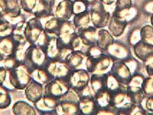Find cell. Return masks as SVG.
I'll list each match as a JSON object with an SVG mask.
<instances>
[{"label": "cell", "instance_id": "d6986e66", "mask_svg": "<svg viewBox=\"0 0 153 115\" xmlns=\"http://www.w3.org/2000/svg\"><path fill=\"white\" fill-rule=\"evenodd\" d=\"M124 85L126 84L120 82L111 73H108L106 80V89L111 94L121 89Z\"/></svg>", "mask_w": 153, "mask_h": 115}, {"label": "cell", "instance_id": "603a6c76", "mask_svg": "<svg viewBox=\"0 0 153 115\" xmlns=\"http://www.w3.org/2000/svg\"><path fill=\"white\" fill-rule=\"evenodd\" d=\"M146 77L142 74L137 73L133 75L131 78L128 83V86L130 87H140L142 88V85Z\"/></svg>", "mask_w": 153, "mask_h": 115}, {"label": "cell", "instance_id": "5bb4252c", "mask_svg": "<svg viewBox=\"0 0 153 115\" xmlns=\"http://www.w3.org/2000/svg\"><path fill=\"white\" fill-rule=\"evenodd\" d=\"M107 74H91L89 85L94 95L100 91L106 89V80Z\"/></svg>", "mask_w": 153, "mask_h": 115}, {"label": "cell", "instance_id": "cb8c5ba5", "mask_svg": "<svg viewBox=\"0 0 153 115\" xmlns=\"http://www.w3.org/2000/svg\"><path fill=\"white\" fill-rule=\"evenodd\" d=\"M142 89L146 96L153 95V76L146 77L142 85Z\"/></svg>", "mask_w": 153, "mask_h": 115}, {"label": "cell", "instance_id": "f546056e", "mask_svg": "<svg viewBox=\"0 0 153 115\" xmlns=\"http://www.w3.org/2000/svg\"><path fill=\"white\" fill-rule=\"evenodd\" d=\"M143 65L148 76H153V56L144 62Z\"/></svg>", "mask_w": 153, "mask_h": 115}, {"label": "cell", "instance_id": "6da1fadb", "mask_svg": "<svg viewBox=\"0 0 153 115\" xmlns=\"http://www.w3.org/2000/svg\"><path fill=\"white\" fill-rule=\"evenodd\" d=\"M114 60L105 53L96 56H88L85 69L90 74H105L110 73Z\"/></svg>", "mask_w": 153, "mask_h": 115}, {"label": "cell", "instance_id": "8fae6325", "mask_svg": "<svg viewBox=\"0 0 153 115\" xmlns=\"http://www.w3.org/2000/svg\"><path fill=\"white\" fill-rule=\"evenodd\" d=\"M87 55L81 51H73L66 58L67 63L73 70L79 69L82 66L85 67Z\"/></svg>", "mask_w": 153, "mask_h": 115}, {"label": "cell", "instance_id": "7402d4cb", "mask_svg": "<svg viewBox=\"0 0 153 115\" xmlns=\"http://www.w3.org/2000/svg\"><path fill=\"white\" fill-rule=\"evenodd\" d=\"M127 41L129 46L132 47L141 41L140 36V28L135 27L133 28L128 35Z\"/></svg>", "mask_w": 153, "mask_h": 115}, {"label": "cell", "instance_id": "d4e9b609", "mask_svg": "<svg viewBox=\"0 0 153 115\" xmlns=\"http://www.w3.org/2000/svg\"><path fill=\"white\" fill-rule=\"evenodd\" d=\"M88 5L81 0H75L73 2V13L76 15L88 10Z\"/></svg>", "mask_w": 153, "mask_h": 115}, {"label": "cell", "instance_id": "8992f818", "mask_svg": "<svg viewBox=\"0 0 153 115\" xmlns=\"http://www.w3.org/2000/svg\"><path fill=\"white\" fill-rule=\"evenodd\" d=\"M127 89L128 85H126L121 89L111 94V105L119 109L133 104L128 95Z\"/></svg>", "mask_w": 153, "mask_h": 115}, {"label": "cell", "instance_id": "484cf974", "mask_svg": "<svg viewBox=\"0 0 153 115\" xmlns=\"http://www.w3.org/2000/svg\"><path fill=\"white\" fill-rule=\"evenodd\" d=\"M133 5L132 0H116L115 2L114 12L120 11L127 8H130Z\"/></svg>", "mask_w": 153, "mask_h": 115}, {"label": "cell", "instance_id": "9a60e30c", "mask_svg": "<svg viewBox=\"0 0 153 115\" xmlns=\"http://www.w3.org/2000/svg\"><path fill=\"white\" fill-rule=\"evenodd\" d=\"M97 109L108 107L111 105L112 94L107 89L102 90L94 95Z\"/></svg>", "mask_w": 153, "mask_h": 115}, {"label": "cell", "instance_id": "4dcf8cb0", "mask_svg": "<svg viewBox=\"0 0 153 115\" xmlns=\"http://www.w3.org/2000/svg\"><path fill=\"white\" fill-rule=\"evenodd\" d=\"M105 6H109L115 3L116 0H99Z\"/></svg>", "mask_w": 153, "mask_h": 115}, {"label": "cell", "instance_id": "836d02e7", "mask_svg": "<svg viewBox=\"0 0 153 115\" xmlns=\"http://www.w3.org/2000/svg\"><path fill=\"white\" fill-rule=\"evenodd\" d=\"M48 1H52L53 0H48Z\"/></svg>", "mask_w": 153, "mask_h": 115}, {"label": "cell", "instance_id": "ffe728a7", "mask_svg": "<svg viewBox=\"0 0 153 115\" xmlns=\"http://www.w3.org/2000/svg\"><path fill=\"white\" fill-rule=\"evenodd\" d=\"M141 40L146 43L153 45V27L151 24H146L140 28Z\"/></svg>", "mask_w": 153, "mask_h": 115}, {"label": "cell", "instance_id": "44dd1931", "mask_svg": "<svg viewBox=\"0 0 153 115\" xmlns=\"http://www.w3.org/2000/svg\"><path fill=\"white\" fill-rule=\"evenodd\" d=\"M123 61L124 62L126 65L130 69L132 76L135 74L139 73L140 70L142 69V65L140 62L137 59L131 56L130 58Z\"/></svg>", "mask_w": 153, "mask_h": 115}, {"label": "cell", "instance_id": "4316f807", "mask_svg": "<svg viewBox=\"0 0 153 115\" xmlns=\"http://www.w3.org/2000/svg\"><path fill=\"white\" fill-rule=\"evenodd\" d=\"M141 105L147 111L148 115H153V95L146 96Z\"/></svg>", "mask_w": 153, "mask_h": 115}, {"label": "cell", "instance_id": "ba28073f", "mask_svg": "<svg viewBox=\"0 0 153 115\" xmlns=\"http://www.w3.org/2000/svg\"><path fill=\"white\" fill-rule=\"evenodd\" d=\"M132 48L135 57L143 63L153 56V45L146 43L142 40Z\"/></svg>", "mask_w": 153, "mask_h": 115}, {"label": "cell", "instance_id": "e0dca14e", "mask_svg": "<svg viewBox=\"0 0 153 115\" xmlns=\"http://www.w3.org/2000/svg\"><path fill=\"white\" fill-rule=\"evenodd\" d=\"M127 93L131 101L135 104H141L146 96L142 88L128 86Z\"/></svg>", "mask_w": 153, "mask_h": 115}, {"label": "cell", "instance_id": "1f68e13d", "mask_svg": "<svg viewBox=\"0 0 153 115\" xmlns=\"http://www.w3.org/2000/svg\"><path fill=\"white\" fill-rule=\"evenodd\" d=\"M81 1H84L88 6H90V5L91 6L98 0H81Z\"/></svg>", "mask_w": 153, "mask_h": 115}, {"label": "cell", "instance_id": "7c38bea8", "mask_svg": "<svg viewBox=\"0 0 153 115\" xmlns=\"http://www.w3.org/2000/svg\"><path fill=\"white\" fill-rule=\"evenodd\" d=\"M79 109L82 115H96L97 108L94 96L81 98L79 102Z\"/></svg>", "mask_w": 153, "mask_h": 115}, {"label": "cell", "instance_id": "277c9868", "mask_svg": "<svg viewBox=\"0 0 153 115\" xmlns=\"http://www.w3.org/2000/svg\"><path fill=\"white\" fill-rule=\"evenodd\" d=\"M105 53L110 56L114 61H123L132 56L130 47L119 40H115L108 46Z\"/></svg>", "mask_w": 153, "mask_h": 115}, {"label": "cell", "instance_id": "ac0fdd59", "mask_svg": "<svg viewBox=\"0 0 153 115\" xmlns=\"http://www.w3.org/2000/svg\"><path fill=\"white\" fill-rule=\"evenodd\" d=\"M91 23V20L90 12L88 10L76 15L73 20V24L78 29L89 26Z\"/></svg>", "mask_w": 153, "mask_h": 115}, {"label": "cell", "instance_id": "d6a6232c", "mask_svg": "<svg viewBox=\"0 0 153 115\" xmlns=\"http://www.w3.org/2000/svg\"><path fill=\"white\" fill-rule=\"evenodd\" d=\"M150 23H151V25L153 27V15L151 16V17H150Z\"/></svg>", "mask_w": 153, "mask_h": 115}, {"label": "cell", "instance_id": "83f0119b", "mask_svg": "<svg viewBox=\"0 0 153 115\" xmlns=\"http://www.w3.org/2000/svg\"><path fill=\"white\" fill-rule=\"evenodd\" d=\"M118 115V109L112 105L97 110L96 115Z\"/></svg>", "mask_w": 153, "mask_h": 115}, {"label": "cell", "instance_id": "30bf717a", "mask_svg": "<svg viewBox=\"0 0 153 115\" xmlns=\"http://www.w3.org/2000/svg\"><path fill=\"white\" fill-rule=\"evenodd\" d=\"M127 25L126 22L112 16L108 25V30L114 38H119L124 34Z\"/></svg>", "mask_w": 153, "mask_h": 115}, {"label": "cell", "instance_id": "f1b7e54d", "mask_svg": "<svg viewBox=\"0 0 153 115\" xmlns=\"http://www.w3.org/2000/svg\"><path fill=\"white\" fill-rule=\"evenodd\" d=\"M142 11L146 15H153V0H146L142 5Z\"/></svg>", "mask_w": 153, "mask_h": 115}, {"label": "cell", "instance_id": "2e32d148", "mask_svg": "<svg viewBox=\"0 0 153 115\" xmlns=\"http://www.w3.org/2000/svg\"><path fill=\"white\" fill-rule=\"evenodd\" d=\"M57 11L63 20H69L74 14L73 2L71 0H62L58 5Z\"/></svg>", "mask_w": 153, "mask_h": 115}, {"label": "cell", "instance_id": "7a4b0ae2", "mask_svg": "<svg viewBox=\"0 0 153 115\" xmlns=\"http://www.w3.org/2000/svg\"><path fill=\"white\" fill-rule=\"evenodd\" d=\"M89 12L93 27L98 30L107 27L112 16L105 6L100 1H97L91 5Z\"/></svg>", "mask_w": 153, "mask_h": 115}, {"label": "cell", "instance_id": "9c48e42d", "mask_svg": "<svg viewBox=\"0 0 153 115\" xmlns=\"http://www.w3.org/2000/svg\"><path fill=\"white\" fill-rule=\"evenodd\" d=\"M112 16L127 23L134 22L139 16V10L137 6L132 5L130 8H127L120 11L113 12Z\"/></svg>", "mask_w": 153, "mask_h": 115}, {"label": "cell", "instance_id": "4fadbf2b", "mask_svg": "<svg viewBox=\"0 0 153 115\" xmlns=\"http://www.w3.org/2000/svg\"><path fill=\"white\" fill-rule=\"evenodd\" d=\"M115 40V38L108 30L105 28L98 30L96 46H98L104 52L107 50L108 47L111 45Z\"/></svg>", "mask_w": 153, "mask_h": 115}, {"label": "cell", "instance_id": "3957f363", "mask_svg": "<svg viewBox=\"0 0 153 115\" xmlns=\"http://www.w3.org/2000/svg\"><path fill=\"white\" fill-rule=\"evenodd\" d=\"M90 78L91 74L86 70L76 69L72 71L67 81L70 88L79 92L89 84Z\"/></svg>", "mask_w": 153, "mask_h": 115}, {"label": "cell", "instance_id": "52a82bcc", "mask_svg": "<svg viewBox=\"0 0 153 115\" xmlns=\"http://www.w3.org/2000/svg\"><path fill=\"white\" fill-rule=\"evenodd\" d=\"M98 29L93 25L78 28V35L82 40L83 43L87 47L96 45Z\"/></svg>", "mask_w": 153, "mask_h": 115}, {"label": "cell", "instance_id": "5b68a950", "mask_svg": "<svg viewBox=\"0 0 153 115\" xmlns=\"http://www.w3.org/2000/svg\"><path fill=\"white\" fill-rule=\"evenodd\" d=\"M110 73L113 74L120 82L127 85L132 76L130 70L124 61L114 62Z\"/></svg>", "mask_w": 153, "mask_h": 115}]
</instances>
